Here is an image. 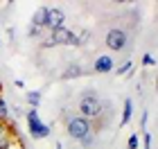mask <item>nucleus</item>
Returning a JSON list of instances; mask_svg holds the SVG:
<instances>
[{
	"instance_id": "obj_1",
	"label": "nucleus",
	"mask_w": 158,
	"mask_h": 149,
	"mask_svg": "<svg viewBox=\"0 0 158 149\" xmlns=\"http://www.w3.org/2000/svg\"><path fill=\"white\" fill-rule=\"evenodd\" d=\"M79 115L86 118V120H104V102L95 95H88L86 93L81 99H79Z\"/></svg>"
},
{
	"instance_id": "obj_2",
	"label": "nucleus",
	"mask_w": 158,
	"mask_h": 149,
	"mask_svg": "<svg viewBox=\"0 0 158 149\" xmlns=\"http://www.w3.org/2000/svg\"><path fill=\"white\" fill-rule=\"evenodd\" d=\"M66 133L70 138H75V140H81L84 136L93 133V124H90V120H86L81 115H75V118H70L66 122Z\"/></svg>"
},
{
	"instance_id": "obj_3",
	"label": "nucleus",
	"mask_w": 158,
	"mask_h": 149,
	"mask_svg": "<svg viewBox=\"0 0 158 149\" xmlns=\"http://www.w3.org/2000/svg\"><path fill=\"white\" fill-rule=\"evenodd\" d=\"M27 126H30V133H32V138H34V140L48 138V133H50V126L41 122V118H39V111H36V109H32L30 113H27Z\"/></svg>"
},
{
	"instance_id": "obj_4",
	"label": "nucleus",
	"mask_w": 158,
	"mask_h": 149,
	"mask_svg": "<svg viewBox=\"0 0 158 149\" xmlns=\"http://www.w3.org/2000/svg\"><path fill=\"white\" fill-rule=\"evenodd\" d=\"M50 41L54 45H79V36L75 32H70L68 27H56L50 34Z\"/></svg>"
},
{
	"instance_id": "obj_5",
	"label": "nucleus",
	"mask_w": 158,
	"mask_h": 149,
	"mask_svg": "<svg viewBox=\"0 0 158 149\" xmlns=\"http://www.w3.org/2000/svg\"><path fill=\"white\" fill-rule=\"evenodd\" d=\"M127 45V32L124 30H111L106 34V48L111 50V52H120V50H124Z\"/></svg>"
},
{
	"instance_id": "obj_6",
	"label": "nucleus",
	"mask_w": 158,
	"mask_h": 149,
	"mask_svg": "<svg viewBox=\"0 0 158 149\" xmlns=\"http://www.w3.org/2000/svg\"><path fill=\"white\" fill-rule=\"evenodd\" d=\"M63 20H66V14L56 7H45V23L43 27H48L50 32L56 30V27H63Z\"/></svg>"
},
{
	"instance_id": "obj_7",
	"label": "nucleus",
	"mask_w": 158,
	"mask_h": 149,
	"mask_svg": "<svg viewBox=\"0 0 158 149\" xmlns=\"http://www.w3.org/2000/svg\"><path fill=\"white\" fill-rule=\"evenodd\" d=\"M111 70H113V56H109V54L97 56V61L93 63V72L106 75V72H111Z\"/></svg>"
},
{
	"instance_id": "obj_8",
	"label": "nucleus",
	"mask_w": 158,
	"mask_h": 149,
	"mask_svg": "<svg viewBox=\"0 0 158 149\" xmlns=\"http://www.w3.org/2000/svg\"><path fill=\"white\" fill-rule=\"evenodd\" d=\"M79 75H84V68L79 66V63H75V66L66 68V72H63V79H75V77H79Z\"/></svg>"
},
{
	"instance_id": "obj_9",
	"label": "nucleus",
	"mask_w": 158,
	"mask_h": 149,
	"mask_svg": "<svg viewBox=\"0 0 158 149\" xmlns=\"http://www.w3.org/2000/svg\"><path fill=\"white\" fill-rule=\"evenodd\" d=\"M43 23H45V7H39V11L34 14V18H32V27H43Z\"/></svg>"
},
{
	"instance_id": "obj_10",
	"label": "nucleus",
	"mask_w": 158,
	"mask_h": 149,
	"mask_svg": "<svg viewBox=\"0 0 158 149\" xmlns=\"http://www.w3.org/2000/svg\"><path fill=\"white\" fill-rule=\"evenodd\" d=\"M131 99H127L124 102V111H122V120H120V126H124V124H129V120H131Z\"/></svg>"
},
{
	"instance_id": "obj_11",
	"label": "nucleus",
	"mask_w": 158,
	"mask_h": 149,
	"mask_svg": "<svg viewBox=\"0 0 158 149\" xmlns=\"http://www.w3.org/2000/svg\"><path fill=\"white\" fill-rule=\"evenodd\" d=\"M39 102H41V93L39 90H30V93H27V104H30L32 109H36Z\"/></svg>"
},
{
	"instance_id": "obj_12",
	"label": "nucleus",
	"mask_w": 158,
	"mask_h": 149,
	"mask_svg": "<svg viewBox=\"0 0 158 149\" xmlns=\"http://www.w3.org/2000/svg\"><path fill=\"white\" fill-rule=\"evenodd\" d=\"M7 120H9V109H7L5 99L0 97V122H7Z\"/></svg>"
},
{
	"instance_id": "obj_13",
	"label": "nucleus",
	"mask_w": 158,
	"mask_h": 149,
	"mask_svg": "<svg viewBox=\"0 0 158 149\" xmlns=\"http://www.w3.org/2000/svg\"><path fill=\"white\" fill-rule=\"evenodd\" d=\"M131 66H133L131 61H124V63H122L120 68H115V75H118V77H122V75H127L129 70H131Z\"/></svg>"
},
{
	"instance_id": "obj_14",
	"label": "nucleus",
	"mask_w": 158,
	"mask_h": 149,
	"mask_svg": "<svg viewBox=\"0 0 158 149\" xmlns=\"http://www.w3.org/2000/svg\"><path fill=\"white\" fill-rule=\"evenodd\" d=\"M93 140H95V133H88V136H84L79 143H81V147H90L93 145Z\"/></svg>"
},
{
	"instance_id": "obj_15",
	"label": "nucleus",
	"mask_w": 158,
	"mask_h": 149,
	"mask_svg": "<svg viewBox=\"0 0 158 149\" xmlns=\"http://www.w3.org/2000/svg\"><path fill=\"white\" fill-rule=\"evenodd\" d=\"M129 149H138V136H131V138H129Z\"/></svg>"
},
{
	"instance_id": "obj_16",
	"label": "nucleus",
	"mask_w": 158,
	"mask_h": 149,
	"mask_svg": "<svg viewBox=\"0 0 158 149\" xmlns=\"http://www.w3.org/2000/svg\"><path fill=\"white\" fill-rule=\"evenodd\" d=\"M142 63H145V66H154V56H152V54H145Z\"/></svg>"
},
{
	"instance_id": "obj_17",
	"label": "nucleus",
	"mask_w": 158,
	"mask_h": 149,
	"mask_svg": "<svg viewBox=\"0 0 158 149\" xmlns=\"http://www.w3.org/2000/svg\"><path fill=\"white\" fill-rule=\"evenodd\" d=\"M39 32H41L39 27H30V36H39Z\"/></svg>"
},
{
	"instance_id": "obj_18",
	"label": "nucleus",
	"mask_w": 158,
	"mask_h": 149,
	"mask_svg": "<svg viewBox=\"0 0 158 149\" xmlns=\"http://www.w3.org/2000/svg\"><path fill=\"white\" fill-rule=\"evenodd\" d=\"M5 133H7V131H5V122H0V138H2Z\"/></svg>"
},
{
	"instance_id": "obj_19",
	"label": "nucleus",
	"mask_w": 158,
	"mask_h": 149,
	"mask_svg": "<svg viewBox=\"0 0 158 149\" xmlns=\"http://www.w3.org/2000/svg\"><path fill=\"white\" fill-rule=\"evenodd\" d=\"M0 90H2V84H0Z\"/></svg>"
},
{
	"instance_id": "obj_20",
	"label": "nucleus",
	"mask_w": 158,
	"mask_h": 149,
	"mask_svg": "<svg viewBox=\"0 0 158 149\" xmlns=\"http://www.w3.org/2000/svg\"><path fill=\"white\" fill-rule=\"evenodd\" d=\"M56 149H61V147H56Z\"/></svg>"
}]
</instances>
